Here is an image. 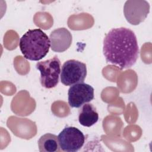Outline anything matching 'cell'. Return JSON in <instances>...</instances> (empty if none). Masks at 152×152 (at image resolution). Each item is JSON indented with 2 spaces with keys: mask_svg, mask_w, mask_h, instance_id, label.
Masks as SVG:
<instances>
[{
  "mask_svg": "<svg viewBox=\"0 0 152 152\" xmlns=\"http://www.w3.org/2000/svg\"><path fill=\"white\" fill-rule=\"evenodd\" d=\"M87 72L86 64L75 59L68 60L62 66L61 81L66 86L84 83Z\"/></svg>",
  "mask_w": 152,
  "mask_h": 152,
  "instance_id": "cell-4",
  "label": "cell"
},
{
  "mask_svg": "<svg viewBox=\"0 0 152 152\" xmlns=\"http://www.w3.org/2000/svg\"><path fill=\"white\" fill-rule=\"evenodd\" d=\"M103 53L107 63L121 69L132 66L139 56V48L134 32L126 27L111 29L103 39Z\"/></svg>",
  "mask_w": 152,
  "mask_h": 152,
  "instance_id": "cell-1",
  "label": "cell"
},
{
  "mask_svg": "<svg viewBox=\"0 0 152 152\" xmlns=\"http://www.w3.org/2000/svg\"><path fill=\"white\" fill-rule=\"evenodd\" d=\"M19 47L26 59L38 61L49 52L50 42L48 35L41 29H30L20 38Z\"/></svg>",
  "mask_w": 152,
  "mask_h": 152,
  "instance_id": "cell-2",
  "label": "cell"
},
{
  "mask_svg": "<svg viewBox=\"0 0 152 152\" xmlns=\"http://www.w3.org/2000/svg\"><path fill=\"white\" fill-rule=\"evenodd\" d=\"M58 139L62 151L76 152L83 146L86 137L83 132L77 128L66 126L59 134Z\"/></svg>",
  "mask_w": 152,
  "mask_h": 152,
  "instance_id": "cell-5",
  "label": "cell"
},
{
  "mask_svg": "<svg viewBox=\"0 0 152 152\" xmlns=\"http://www.w3.org/2000/svg\"><path fill=\"white\" fill-rule=\"evenodd\" d=\"M38 147L40 152H59L61 150L58 137L50 133L45 134L40 137Z\"/></svg>",
  "mask_w": 152,
  "mask_h": 152,
  "instance_id": "cell-10",
  "label": "cell"
},
{
  "mask_svg": "<svg viewBox=\"0 0 152 152\" xmlns=\"http://www.w3.org/2000/svg\"><path fill=\"white\" fill-rule=\"evenodd\" d=\"M94 97V88L84 83L74 84L68 89V100L71 107L79 108L93 100Z\"/></svg>",
  "mask_w": 152,
  "mask_h": 152,
  "instance_id": "cell-6",
  "label": "cell"
},
{
  "mask_svg": "<svg viewBox=\"0 0 152 152\" xmlns=\"http://www.w3.org/2000/svg\"><path fill=\"white\" fill-rule=\"evenodd\" d=\"M99 120V114L93 104L85 103L79 111L78 121L80 124L87 127L94 125Z\"/></svg>",
  "mask_w": 152,
  "mask_h": 152,
  "instance_id": "cell-9",
  "label": "cell"
},
{
  "mask_svg": "<svg viewBox=\"0 0 152 152\" xmlns=\"http://www.w3.org/2000/svg\"><path fill=\"white\" fill-rule=\"evenodd\" d=\"M50 48L56 52H63L71 46L72 41V34L66 28H58L52 31L49 35Z\"/></svg>",
  "mask_w": 152,
  "mask_h": 152,
  "instance_id": "cell-8",
  "label": "cell"
},
{
  "mask_svg": "<svg viewBox=\"0 0 152 152\" xmlns=\"http://www.w3.org/2000/svg\"><path fill=\"white\" fill-rule=\"evenodd\" d=\"M150 5L146 1H127L124 7L126 20L132 25H138L147 17Z\"/></svg>",
  "mask_w": 152,
  "mask_h": 152,
  "instance_id": "cell-7",
  "label": "cell"
},
{
  "mask_svg": "<svg viewBox=\"0 0 152 152\" xmlns=\"http://www.w3.org/2000/svg\"><path fill=\"white\" fill-rule=\"evenodd\" d=\"M36 68L40 72L41 85L46 88H52L59 83L61 74V62L55 56L51 59L37 62Z\"/></svg>",
  "mask_w": 152,
  "mask_h": 152,
  "instance_id": "cell-3",
  "label": "cell"
}]
</instances>
